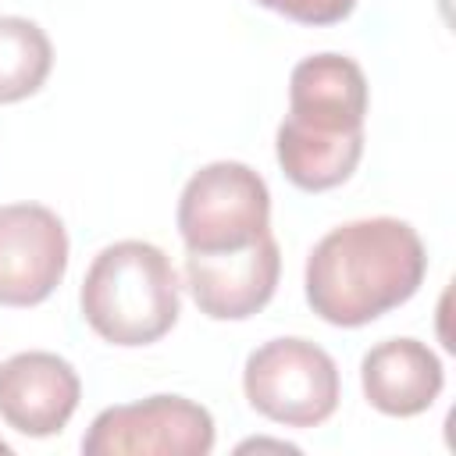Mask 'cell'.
I'll return each mask as SVG.
<instances>
[{
	"instance_id": "obj_1",
	"label": "cell",
	"mask_w": 456,
	"mask_h": 456,
	"mask_svg": "<svg viewBox=\"0 0 456 456\" xmlns=\"http://www.w3.org/2000/svg\"><path fill=\"white\" fill-rule=\"evenodd\" d=\"M428 253L413 224L363 217L331 228L306 256V303L335 328H360L403 306L424 281Z\"/></svg>"
},
{
	"instance_id": "obj_2",
	"label": "cell",
	"mask_w": 456,
	"mask_h": 456,
	"mask_svg": "<svg viewBox=\"0 0 456 456\" xmlns=\"http://www.w3.org/2000/svg\"><path fill=\"white\" fill-rule=\"evenodd\" d=\"M367 75L353 57L314 53L289 75V114L278 125V164L303 192L342 185L363 157Z\"/></svg>"
},
{
	"instance_id": "obj_3",
	"label": "cell",
	"mask_w": 456,
	"mask_h": 456,
	"mask_svg": "<svg viewBox=\"0 0 456 456\" xmlns=\"http://www.w3.org/2000/svg\"><path fill=\"white\" fill-rule=\"evenodd\" d=\"M82 317L110 346H150L164 338L178 314V274L164 249L121 239L100 249L82 278Z\"/></svg>"
},
{
	"instance_id": "obj_4",
	"label": "cell",
	"mask_w": 456,
	"mask_h": 456,
	"mask_svg": "<svg viewBox=\"0 0 456 456\" xmlns=\"http://www.w3.org/2000/svg\"><path fill=\"white\" fill-rule=\"evenodd\" d=\"M271 232L267 182L239 160L200 167L178 200V235L185 253H224Z\"/></svg>"
},
{
	"instance_id": "obj_5",
	"label": "cell",
	"mask_w": 456,
	"mask_h": 456,
	"mask_svg": "<svg viewBox=\"0 0 456 456\" xmlns=\"http://www.w3.org/2000/svg\"><path fill=\"white\" fill-rule=\"evenodd\" d=\"M242 392L256 413L285 428H317L338 406V367L306 338H271L249 353Z\"/></svg>"
},
{
	"instance_id": "obj_6",
	"label": "cell",
	"mask_w": 456,
	"mask_h": 456,
	"mask_svg": "<svg viewBox=\"0 0 456 456\" xmlns=\"http://www.w3.org/2000/svg\"><path fill=\"white\" fill-rule=\"evenodd\" d=\"M214 417L185 395H150L96 413L82 438L86 456H207Z\"/></svg>"
},
{
	"instance_id": "obj_7",
	"label": "cell",
	"mask_w": 456,
	"mask_h": 456,
	"mask_svg": "<svg viewBox=\"0 0 456 456\" xmlns=\"http://www.w3.org/2000/svg\"><path fill=\"white\" fill-rule=\"evenodd\" d=\"M68 271V232L43 203L0 207V303L36 306Z\"/></svg>"
},
{
	"instance_id": "obj_8",
	"label": "cell",
	"mask_w": 456,
	"mask_h": 456,
	"mask_svg": "<svg viewBox=\"0 0 456 456\" xmlns=\"http://www.w3.org/2000/svg\"><path fill=\"white\" fill-rule=\"evenodd\" d=\"M281 253L271 232L224 253H185V285L200 314L214 321H246L264 310L278 289Z\"/></svg>"
},
{
	"instance_id": "obj_9",
	"label": "cell",
	"mask_w": 456,
	"mask_h": 456,
	"mask_svg": "<svg viewBox=\"0 0 456 456\" xmlns=\"http://www.w3.org/2000/svg\"><path fill=\"white\" fill-rule=\"evenodd\" d=\"M78 399L82 381L57 353L28 349L0 363V420L28 438L57 435L78 410Z\"/></svg>"
},
{
	"instance_id": "obj_10",
	"label": "cell",
	"mask_w": 456,
	"mask_h": 456,
	"mask_svg": "<svg viewBox=\"0 0 456 456\" xmlns=\"http://www.w3.org/2000/svg\"><path fill=\"white\" fill-rule=\"evenodd\" d=\"M360 381L367 403L385 417H417L424 413L442 385V360L417 338H388L367 349L360 363Z\"/></svg>"
},
{
	"instance_id": "obj_11",
	"label": "cell",
	"mask_w": 456,
	"mask_h": 456,
	"mask_svg": "<svg viewBox=\"0 0 456 456\" xmlns=\"http://www.w3.org/2000/svg\"><path fill=\"white\" fill-rule=\"evenodd\" d=\"M53 68V46L46 32L18 14L0 18V103H18L46 82Z\"/></svg>"
},
{
	"instance_id": "obj_12",
	"label": "cell",
	"mask_w": 456,
	"mask_h": 456,
	"mask_svg": "<svg viewBox=\"0 0 456 456\" xmlns=\"http://www.w3.org/2000/svg\"><path fill=\"white\" fill-rule=\"evenodd\" d=\"M260 7L285 14L299 25H335L353 14L356 0H256Z\"/></svg>"
},
{
	"instance_id": "obj_13",
	"label": "cell",
	"mask_w": 456,
	"mask_h": 456,
	"mask_svg": "<svg viewBox=\"0 0 456 456\" xmlns=\"http://www.w3.org/2000/svg\"><path fill=\"white\" fill-rule=\"evenodd\" d=\"M0 456H11V445L7 442H0Z\"/></svg>"
}]
</instances>
